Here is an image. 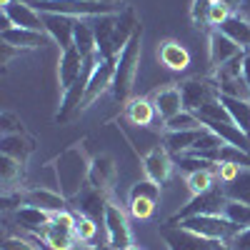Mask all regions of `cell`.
<instances>
[{
    "label": "cell",
    "instance_id": "obj_50",
    "mask_svg": "<svg viewBox=\"0 0 250 250\" xmlns=\"http://www.w3.org/2000/svg\"><path fill=\"white\" fill-rule=\"evenodd\" d=\"M10 3H13V0H0V8H8Z\"/></svg>",
    "mask_w": 250,
    "mask_h": 250
},
{
    "label": "cell",
    "instance_id": "obj_17",
    "mask_svg": "<svg viewBox=\"0 0 250 250\" xmlns=\"http://www.w3.org/2000/svg\"><path fill=\"white\" fill-rule=\"evenodd\" d=\"M245 50H240L235 43L228 35H223L220 30H210V35H208V58H210V68H220L223 62H228L230 58L240 55Z\"/></svg>",
    "mask_w": 250,
    "mask_h": 250
},
{
    "label": "cell",
    "instance_id": "obj_5",
    "mask_svg": "<svg viewBox=\"0 0 250 250\" xmlns=\"http://www.w3.org/2000/svg\"><path fill=\"white\" fill-rule=\"evenodd\" d=\"M225 193H223V185H215L210 190H205L200 195H193L190 203L183 205L180 210L168 220L170 225H178L185 218H193V215H220L223 213V205H225Z\"/></svg>",
    "mask_w": 250,
    "mask_h": 250
},
{
    "label": "cell",
    "instance_id": "obj_20",
    "mask_svg": "<svg viewBox=\"0 0 250 250\" xmlns=\"http://www.w3.org/2000/svg\"><path fill=\"white\" fill-rule=\"evenodd\" d=\"M153 105H155V113L168 123L170 118H175L178 113H183V95H180V88L178 85H170V88H163L155 93L153 98Z\"/></svg>",
    "mask_w": 250,
    "mask_h": 250
},
{
    "label": "cell",
    "instance_id": "obj_52",
    "mask_svg": "<svg viewBox=\"0 0 250 250\" xmlns=\"http://www.w3.org/2000/svg\"><path fill=\"white\" fill-rule=\"evenodd\" d=\"M125 250H140V248H135V245H130V248H125Z\"/></svg>",
    "mask_w": 250,
    "mask_h": 250
},
{
    "label": "cell",
    "instance_id": "obj_13",
    "mask_svg": "<svg viewBox=\"0 0 250 250\" xmlns=\"http://www.w3.org/2000/svg\"><path fill=\"white\" fill-rule=\"evenodd\" d=\"M143 170L158 185L168 183V178L173 173V160H170L168 148H165V145H155V148H150L148 153L143 155Z\"/></svg>",
    "mask_w": 250,
    "mask_h": 250
},
{
    "label": "cell",
    "instance_id": "obj_51",
    "mask_svg": "<svg viewBox=\"0 0 250 250\" xmlns=\"http://www.w3.org/2000/svg\"><path fill=\"white\" fill-rule=\"evenodd\" d=\"M103 3H120V0H103Z\"/></svg>",
    "mask_w": 250,
    "mask_h": 250
},
{
    "label": "cell",
    "instance_id": "obj_23",
    "mask_svg": "<svg viewBox=\"0 0 250 250\" xmlns=\"http://www.w3.org/2000/svg\"><path fill=\"white\" fill-rule=\"evenodd\" d=\"M218 30H220L223 35L230 38L240 50H248V53H250V20H245L240 13H233Z\"/></svg>",
    "mask_w": 250,
    "mask_h": 250
},
{
    "label": "cell",
    "instance_id": "obj_12",
    "mask_svg": "<svg viewBox=\"0 0 250 250\" xmlns=\"http://www.w3.org/2000/svg\"><path fill=\"white\" fill-rule=\"evenodd\" d=\"M115 65H118V58H105V60H103L100 65L95 68V73H93V78H90V85H88V90H85V98H83L80 110H83V108H90L103 93L113 88Z\"/></svg>",
    "mask_w": 250,
    "mask_h": 250
},
{
    "label": "cell",
    "instance_id": "obj_37",
    "mask_svg": "<svg viewBox=\"0 0 250 250\" xmlns=\"http://www.w3.org/2000/svg\"><path fill=\"white\" fill-rule=\"evenodd\" d=\"M193 128H203V123L198 120L195 113H178L175 118H170L168 123H165V130H193Z\"/></svg>",
    "mask_w": 250,
    "mask_h": 250
},
{
    "label": "cell",
    "instance_id": "obj_10",
    "mask_svg": "<svg viewBox=\"0 0 250 250\" xmlns=\"http://www.w3.org/2000/svg\"><path fill=\"white\" fill-rule=\"evenodd\" d=\"M43 15V25L50 40H55L60 53L70 50L75 45V18L70 15H58V13H40Z\"/></svg>",
    "mask_w": 250,
    "mask_h": 250
},
{
    "label": "cell",
    "instance_id": "obj_6",
    "mask_svg": "<svg viewBox=\"0 0 250 250\" xmlns=\"http://www.w3.org/2000/svg\"><path fill=\"white\" fill-rule=\"evenodd\" d=\"M180 95H183V108L188 113H200L205 105H210L213 100L220 98L218 88H215V83L213 80H200V78H190V80H185L180 83Z\"/></svg>",
    "mask_w": 250,
    "mask_h": 250
},
{
    "label": "cell",
    "instance_id": "obj_33",
    "mask_svg": "<svg viewBox=\"0 0 250 250\" xmlns=\"http://www.w3.org/2000/svg\"><path fill=\"white\" fill-rule=\"evenodd\" d=\"M215 180H218L215 170H198V173L185 175V185L190 190V195H200L205 190H210V188H215Z\"/></svg>",
    "mask_w": 250,
    "mask_h": 250
},
{
    "label": "cell",
    "instance_id": "obj_18",
    "mask_svg": "<svg viewBox=\"0 0 250 250\" xmlns=\"http://www.w3.org/2000/svg\"><path fill=\"white\" fill-rule=\"evenodd\" d=\"M83 62H85V58L80 55V50L75 45L70 50H62L60 53V60H58V80H60V88L62 90H68L73 83L80 78Z\"/></svg>",
    "mask_w": 250,
    "mask_h": 250
},
{
    "label": "cell",
    "instance_id": "obj_28",
    "mask_svg": "<svg viewBox=\"0 0 250 250\" xmlns=\"http://www.w3.org/2000/svg\"><path fill=\"white\" fill-rule=\"evenodd\" d=\"M223 140L213 133V130H208L205 128V133L195 140V145H193V148L190 150H188V153H190V155H200V158H205V160H215L218 163V155H220V148H223Z\"/></svg>",
    "mask_w": 250,
    "mask_h": 250
},
{
    "label": "cell",
    "instance_id": "obj_22",
    "mask_svg": "<svg viewBox=\"0 0 250 250\" xmlns=\"http://www.w3.org/2000/svg\"><path fill=\"white\" fill-rule=\"evenodd\" d=\"M205 133V125L203 128H193V130H165L163 135V145L168 148V153L173 155H183L188 153L195 145V140Z\"/></svg>",
    "mask_w": 250,
    "mask_h": 250
},
{
    "label": "cell",
    "instance_id": "obj_27",
    "mask_svg": "<svg viewBox=\"0 0 250 250\" xmlns=\"http://www.w3.org/2000/svg\"><path fill=\"white\" fill-rule=\"evenodd\" d=\"M223 108L228 110L230 120L238 125L243 133L250 135V100H240V98H230V95H220Z\"/></svg>",
    "mask_w": 250,
    "mask_h": 250
},
{
    "label": "cell",
    "instance_id": "obj_44",
    "mask_svg": "<svg viewBox=\"0 0 250 250\" xmlns=\"http://www.w3.org/2000/svg\"><path fill=\"white\" fill-rule=\"evenodd\" d=\"M228 245H230L233 250H250V228H245V230H240L230 243H228Z\"/></svg>",
    "mask_w": 250,
    "mask_h": 250
},
{
    "label": "cell",
    "instance_id": "obj_16",
    "mask_svg": "<svg viewBox=\"0 0 250 250\" xmlns=\"http://www.w3.org/2000/svg\"><path fill=\"white\" fill-rule=\"evenodd\" d=\"M50 35L40 33V30H28V28H10V30H0V43H8L18 50H35L48 45Z\"/></svg>",
    "mask_w": 250,
    "mask_h": 250
},
{
    "label": "cell",
    "instance_id": "obj_36",
    "mask_svg": "<svg viewBox=\"0 0 250 250\" xmlns=\"http://www.w3.org/2000/svg\"><path fill=\"white\" fill-rule=\"evenodd\" d=\"M75 213V210H73ZM98 223L95 220H90L88 215H80V213H75V225H73V233H75V238H78V243H93L95 238H98Z\"/></svg>",
    "mask_w": 250,
    "mask_h": 250
},
{
    "label": "cell",
    "instance_id": "obj_2",
    "mask_svg": "<svg viewBox=\"0 0 250 250\" xmlns=\"http://www.w3.org/2000/svg\"><path fill=\"white\" fill-rule=\"evenodd\" d=\"M140 50H143V25L135 30V35L128 40L118 55V65H115V78H113V98L115 103H128L130 93H133V83H135V73L140 65Z\"/></svg>",
    "mask_w": 250,
    "mask_h": 250
},
{
    "label": "cell",
    "instance_id": "obj_35",
    "mask_svg": "<svg viewBox=\"0 0 250 250\" xmlns=\"http://www.w3.org/2000/svg\"><path fill=\"white\" fill-rule=\"evenodd\" d=\"M245 55H248V53H240V55L230 58L228 62H223L220 68H215V73H213V78H210V80H235V78H243Z\"/></svg>",
    "mask_w": 250,
    "mask_h": 250
},
{
    "label": "cell",
    "instance_id": "obj_1",
    "mask_svg": "<svg viewBox=\"0 0 250 250\" xmlns=\"http://www.w3.org/2000/svg\"><path fill=\"white\" fill-rule=\"evenodd\" d=\"M90 158L85 155V148L80 143L65 148L55 160V178H58V193L65 198L68 203L88 185V175H90Z\"/></svg>",
    "mask_w": 250,
    "mask_h": 250
},
{
    "label": "cell",
    "instance_id": "obj_48",
    "mask_svg": "<svg viewBox=\"0 0 250 250\" xmlns=\"http://www.w3.org/2000/svg\"><path fill=\"white\" fill-rule=\"evenodd\" d=\"M223 3H225V5H230L233 10H238V8H240V3H243V0H223Z\"/></svg>",
    "mask_w": 250,
    "mask_h": 250
},
{
    "label": "cell",
    "instance_id": "obj_46",
    "mask_svg": "<svg viewBox=\"0 0 250 250\" xmlns=\"http://www.w3.org/2000/svg\"><path fill=\"white\" fill-rule=\"evenodd\" d=\"M243 78H245V85L250 93V55H245V65H243Z\"/></svg>",
    "mask_w": 250,
    "mask_h": 250
},
{
    "label": "cell",
    "instance_id": "obj_26",
    "mask_svg": "<svg viewBox=\"0 0 250 250\" xmlns=\"http://www.w3.org/2000/svg\"><path fill=\"white\" fill-rule=\"evenodd\" d=\"M15 220H18L20 225H23L25 230L43 233V228L53 220V213H48V210H40V208H35V205H23V208H18Z\"/></svg>",
    "mask_w": 250,
    "mask_h": 250
},
{
    "label": "cell",
    "instance_id": "obj_11",
    "mask_svg": "<svg viewBox=\"0 0 250 250\" xmlns=\"http://www.w3.org/2000/svg\"><path fill=\"white\" fill-rule=\"evenodd\" d=\"M90 25H93V33H95L98 53H100L103 58H118V48H115L118 13H115V15H98V18H90Z\"/></svg>",
    "mask_w": 250,
    "mask_h": 250
},
{
    "label": "cell",
    "instance_id": "obj_25",
    "mask_svg": "<svg viewBox=\"0 0 250 250\" xmlns=\"http://www.w3.org/2000/svg\"><path fill=\"white\" fill-rule=\"evenodd\" d=\"M155 115H158L155 105L145 98H133V100H128V105H125V118L133 125H138V128H148L155 120Z\"/></svg>",
    "mask_w": 250,
    "mask_h": 250
},
{
    "label": "cell",
    "instance_id": "obj_43",
    "mask_svg": "<svg viewBox=\"0 0 250 250\" xmlns=\"http://www.w3.org/2000/svg\"><path fill=\"white\" fill-rule=\"evenodd\" d=\"M3 250H38V248L30 240H25V238H5Z\"/></svg>",
    "mask_w": 250,
    "mask_h": 250
},
{
    "label": "cell",
    "instance_id": "obj_39",
    "mask_svg": "<svg viewBox=\"0 0 250 250\" xmlns=\"http://www.w3.org/2000/svg\"><path fill=\"white\" fill-rule=\"evenodd\" d=\"M230 15H233V8L230 5H225L223 0H213V3H210V13H208V28L218 30Z\"/></svg>",
    "mask_w": 250,
    "mask_h": 250
},
{
    "label": "cell",
    "instance_id": "obj_21",
    "mask_svg": "<svg viewBox=\"0 0 250 250\" xmlns=\"http://www.w3.org/2000/svg\"><path fill=\"white\" fill-rule=\"evenodd\" d=\"M158 58L165 68L170 70H185L190 65V53H188L185 45H180L178 40H163L158 48Z\"/></svg>",
    "mask_w": 250,
    "mask_h": 250
},
{
    "label": "cell",
    "instance_id": "obj_34",
    "mask_svg": "<svg viewBox=\"0 0 250 250\" xmlns=\"http://www.w3.org/2000/svg\"><path fill=\"white\" fill-rule=\"evenodd\" d=\"M175 163L178 168L190 175V173H198V170H218V163L215 160H205L200 155H190V153H183V155H175Z\"/></svg>",
    "mask_w": 250,
    "mask_h": 250
},
{
    "label": "cell",
    "instance_id": "obj_40",
    "mask_svg": "<svg viewBox=\"0 0 250 250\" xmlns=\"http://www.w3.org/2000/svg\"><path fill=\"white\" fill-rule=\"evenodd\" d=\"M213 0H193L190 5V20L195 28H208V13H210Z\"/></svg>",
    "mask_w": 250,
    "mask_h": 250
},
{
    "label": "cell",
    "instance_id": "obj_30",
    "mask_svg": "<svg viewBox=\"0 0 250 250\" xmlns=\"http://www.w3.org/2000/svg\"><path fill=\"white\" fill-rule=\"evenodd\" d=\"M223 193L230 200H240V203L250 205V168H243L235 180L223 183Z\"/></svg>",
    "mask_w": 250,
    "mask_h": 250
},
{
    "label": "cell",
    "instance_id": "obj_41",
    "mask_svg": "<svg viewBox=\"0 0 250 250\" xmlns=\"http://www.w3.org/2000/svg\"><path fill=\"white\" fill-rule=\"evenodd\" d=\"M0 130H3V135H18V133H25L23 120L15 118L13 113H3V115H0Z\"/></svg>",
    "mask_w": 250,
    "mask_h": 250
},
{
    "label": "cell",
    "instance_id": "obj_15",
    "mask_svg": "<svg viewBox=\"0 0 250 250\" xmlns=\"http://www.w3.org/2000/svg\"><path fill=\"white\" fill-rule=\"evenodd\" d=\"M3 15L10 18V23H13L15 28H28V30H40V33H45L43 15H40L33 5H28L25 0H13L8 8H3Z\"/></svg>",
    "mask_w": 250,
    "mask_h": 250
},
{
    "label": "cell",
    "instance_id": "obj_7",
    "mask_svg": "<svg viewBox=\"0 0 250 250\" xmlns=\"http://www.w3.org/2000/svg\"><path fill=\"white\" fill-rule=\"evenodd\" d=\"M108 195L98 190V188H93L90 183L83 188V190L70 200V208L75 213L80 215H88L90 220H95L98 225H105V210H108Z\"/></svg>",
    "mask_w": 250,
    "mask_h": 250
},
{
    "label": "cell",
    "instance_id": "obj_19",
    "mask_svg": "<svg viewBox=\"0 0 250 250\" xmlns=\"http://www.w3.org/2000/svg\"><path fill=\"white\" fill-rule=\"evenodd\" d=\"M23 205H35V208L48 210V213H62V210H68L70 203L60 193L48 190V188H33V190L23 193Z\"/></svg>",
    "mask_w": 250,
    "mask_h": 250
},
{
    "label": "cell",
    "instance_id": "obj_29",
    "mask_svg": "<svg viewBox=\"0 0 250 250\" xmlns=\"http://www.w3.org/2000/svg\"><path fill=\"white\" fill-rule=\"evenodd\" d=\"M75 48L80 50L83 58L98 53V43H95L93 25H90V20H85V18H78V20H75Z\"/></svg>",
    "mask_w": 250,
    "mask_h": 250
},
{
    "label": "cell",
    "instance_id": "obj_3",
    "mask_svg": "<svg viewBox=\"0 0 250 250\" xmlns=\"http://www.w3.org/2000/svg\"><path fill=\"white\" fill-rule=\"evenodd\" d=\"M38 13H58L70 18H98L115 15L123 10V3H103V0H25Z\"/></svg>",
    "mask_w": 250,
    "mask_h": 250
},
{
    "label": "cell",
    "instance_id": "obj_32",
    "mask_svg": "<svg viewBox=\"0 0 250 250\" xmlns=\"http://www.w3.org/2000/svg\"><path fill=\"white\" fill-rule=\"evenodd\" d=\"M223 218H228L230 223H235L240 230H245V228H250V205L240 203V200H230L228 198L225 205H223Z\"/></svg>",
    "mask_w": 250,
    "mask_h": 250
},
{
    "label": "cell",
    "instance_id": "obj_31",
    "mask_svg": "<svg viewBox=\"0 0 250 250\" xmlns=\"http://www.w3.org/2000/svg\"><path fill=\"white\" fill-rule=\"evenodd\" d=\"M20 180H23V163L10 155H0V183H3V190L10 193V188L18 185Z\"/></svg>",
    "mask_w": 250,
    "mask_h": 250
},
{
    "label": "cell",
    "instance_id": "obj_4",
    "mask_svg": "<svg viewBox=\"0 0 250 250\" xmlns=\"http://www.w3.org/2000/svg\"><path fill=\"white\" fill-rule=\"evenodd\" d=\"M180 225L185 230H193V233H198L208 240H215V243H230L240 233V228L223 215H193V218L180 220Z\"/></svg>",
    "mask_w": 250,
    "mask_h": 250
},
{
    "label": "cell",
    "instance_id": "obj_47",
    "mask_svg": "<svg viewBox=\"0 0 250 250\" xmlns=\"http://www.w3.org/2000/svg\"><path fill=\"white\" fill-rule=\"evenodd\" d=\"M238 13H240L245 20H250V0H243V3H240V8H238Z\"/></svg>",
    "mask_w": 250,
    "mask_h": 250
},
{
    "label": "cell",
    "instance_id": "obj_24",
    "mask_svg": "<svg viewBox=\"0 0 250 250\" xmlns=\"http://www.w3.org/2000/svg\"><path fill=\"white\" fill-rule=\"evenodd\" d=\"M33 148H35V143H33V138H28L25 133L3 135V138H0V155H10V158L20 160L23 165L28 163Z\"/></svg>",
    "mask_w": 250,
    "mask_h": 250
},
{
    "label": "cell",
    "instance_id": "obj_45",
    "mask_svg": "<svg viewBox=\"0 0 250 250\" xmlns=\"http://www.w3.org/2000/svg\"><path fill=\"white\" fill-rule=\"evenodd\" d=\"M78 250H113L108 243L105 245H88V243H78Z\"/></svg>",
    "mask_w": 250,
    "mask_h": 250
},
{
    "label": "cell",
    "instance_id": "obj_38",
    "mask_svg": "<svg viewBox=\"0 0 250 250\" xmlns=\"http://www.w3.org/2000/svg\"><path fill=\"white\" fill-rule=\"evenodd\" d=\"M155 198H145V195H138V198H128V205H130V213L133 218L138 220H145V218H150L153 210H155Z\"/></svg>",
    "mask_w": 250,
    "mask_h": 250
},
{
    "label": "cell",
    "instance_id": "obj_9",
    "mask_svg": "<svg viewBox=\"0 0 250 250\" xmlns=\"http://www.w3.org/2000/svg\"><path fill=\"white\" fill-rule=\"evenodd\" d=\"M105 233H108V245L113 250H125V248L133 245L128 215L113 203H108V210H105Z\"/></svg>",
    "mask_w": 250,
    "mask_h": 250
},
{
    "label": "cell",
    "instance_id": "obj_49",
    "mask_svg": "<svg viewBox=\"0 0 250 250\" xmlns=\"http://www.w3.org/2000/svg\"><path fill=\"white\" fill-rule=\"evenodd\" d=\"M215 250H233L228 243H215Z\"/></svg>",
    "mask_w": 250,
    "mask_h": 250
},
{
    "label": "cell",
    "instance_id": "obj_53",
    "mask_svg": "<svg viewBox=\"0 0 250 250\" xmlns=\"http://www.w3.org/2000/svg\"><path fill=\"white\" fill-rule=\"evenodd\" d=\"M248 55H250V53H248Z\"/></svg>",
    "mask_w": 250,
    "mask_h": 250
},
{
    "label": "cell",
    "instance_id": "obj_42",
    "mask_svg": "<svg viewBox=\"0 0 250 250\" xmlns=\"http://www.w3.org/2000/svg\"><path fill=\"white\" fill-rule=\"evenodd\" d=\"M240 165H235V163H218V180H220V185L223 183H230V180H235L238 175H240Z\"/></svg>",
    "mask_w": 250,
    "mask_h": 250
},
{
    "label": "cell",
    "instance_id": "obj_14",
    "mask_svg": "<svg viewBox=\"0 0 250 250\" xmlns=\"http://www.w3.org/2000/svg\"><path fill=\"white\" fill-rule=\"evenodd\" d=\"M115 178H118V165L110 155H95L93 163H90V175H88V183L93 188L103 193H110L113 185H115Z\"/></svg>",
    "mask_w": 250,
    "mask_h": 250
},
{
    "label": "cell",
    "instance_id": "obj_8",
    "mask_svg": "<svg viewBox=\"0 0 250 250\" xmlns=\"http://www.w3.org/2000/svg\"><path fill=\"white\" fill-rule=\"evenodd\" d=\"M168 250H215V240H208L193 230H185L183 225H165L160 230Z\"/></svg>",
    "mask_w": 250,
    "mask_h": 250
}]
</instances>
